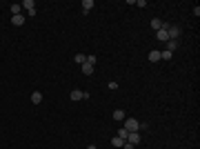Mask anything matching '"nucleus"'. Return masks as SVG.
<instances>
[{
    "mask_svg": "<svg viewBox=\"0 0 200 149\" xmlns=\"http://www.w3.org/2000/svg\"><path fill=\"white\" fill-rule=\"evenodd\" d=\"M167 34H169V40H178L182 29H180V24H169L167 27Z\"/></svg>",
    "mask_w": 200,
    "mask_h": 149,
    "instance_id": "nucleus-1",
    "label": "nucleus"
},
{
    "mask_svg": "<svg viewBox=\"0 0 200 149\" xmlns=\"http://www.w3.org/2000/svg\"><path fill=\"white\" fill-rule=\"evenodd\" d=\"M124 129L127 131H140V122L136 118H124Z\"/></svg>",
    "mask_w": 200,
    "mask_h": 149,
    "instance_id": "nucleus-2",
    "label": "nucleus"
},
{
    "mask_svg": "<svg viewBox=\"0 0 200 149\" xmlns=\"http://www.w3.org/2000/svg\"><path fill=\"white\" fill-rule=\"evenodd\" d=\"M167 27H169V22H162V27L156 31V38L160 40V42H167L169 40V34H167Z\"/></svg>",
    "mask_w": 200,
    "mask_h": 149,
    "instance_id": "nucleus-3",
    "label": "nucleus"
},
{
    "mask_svg": "<svg viewBox=\"0 0 200 149\" xmlns=\"http://www.w3.org/2000/svg\"><path fill=\"white\" fill-rule=\"evenodd\" d=\"M127 142L138 145V142H140V134H138V131H129V134H127Z\"/></svg>",
    "mask_w": 200,
    "mask_h": 149,
    "instance_id": "nucleus-4",
    "label": "nucleus"
},
{
    "mask_svg": "<svg viewBox=\"0 0 200 149\" xmlns=\"http://www.w3.org/2000/svg\"><path fill=\"white\" fill-rule=\"evenodd\" d=\"M71 100H85V91H80V89H71Z\"/></svg>",
    "mask_w": 200,
    "mask_h": 149,
    "instance_id": "nucleus-5",
    "label": "nucleus"
},
{
    "mask_svg": "<svg viewBox=\"0 0 200 149\" xmlns=\"http://www.w3.org/2000/svg\"><path fill=\"white\" fill-rule=\"evenodd\" d=\"M11 24H16V27H22V24H24V13L11 16Z\"/></svg>",
    "mask_w": 200,
    "mask_h": 149,
    "instance_id": "nucleus-6",
    "label": "nucleus"
},
{
    "mask_svg": "<svg viewBox=\"0 0 200 149\" xmlns=\"http://www.w3.org/2000/svg\"><path fill=\"white\" fill-rule=\"evenodd\" d=\"M93 9V0H82V13H89Z\"/></svg>",
    "mask_w": 200,
    "mask_h": 149,
    "instance_id": "nucleus-7",
    "label": "nucleus"
},
{
    "mask_svg": "<svg viewBox=\"0 0 200 149\" xmlns=\"http://www.w3.org/2000/svg\"><path fill=\"white\" fill-rule=\"evenodd\" d=\"M176 49H178V40H167V49H165V51H176Z\"/></svg>",
    "mask_w": 200,
    "mask_h": 149,
    "instance_id": "nucleus-8",
    "label": "nucleus"
},
{
    "mask_svg": "<svg viewBox=\"0 0 200 149\" xmlns=\"http://www.w3.org/2000/svg\"><path fill=\"white\" fill-rule=\"evenodd\" d=\"M31 103H34V105H40V103H42V93H40V91H34V93H31Z\"/></svg>",
    "mask_w": 200,
    "mask_h": 149,
    "instance_id": "nucleus-9",
    "label": "nucleus"
},
{
    "mask_svg": "<svg viewBox=\"0 0 200 149\" xmlns=\"http://www.w3.org/2000/svg\"><path fill=\"white\" fill-rule=\"evenodd\" d=\"M149 60H151V62H158V60H160V51H158V49L149 51Z\"/></svg>",
    "mask_w": 200,
    "mask_h": 149,
    "instance_id": "nucleus-10",
    "label": "nucleus"
},
{
    "mask_svg": "<svg viewBox=\"0 0 200 149\" xmlns=\"http://www.w3.org/2000/svg\"><path fill=\"white\" fill-rule=\"evenodd\" d=\"M73 62L85 65V62H87V56H85V54H76V56H73Z\"/></svg>",
    "mask_w": 200,
    "mask_h": 149,
    "instance_id": "nucleus-11",
    "label": "nucleus"
},
{
    "mask_svg": "<svg viewBox=\"0 0 200 149\" xmlns=\"http://www.w3.org/2000/svg\"><path fill=\"white\" fill-rule=\"evenodd\" d=\"M82 73H85V76H91V73H93V65L85 62V65H82Z\"/></svg>",
    "mask_w": 200,
    "mask_h": 149,
    "instance_id": "nucleus-12",
    "label": "nucleus"
},
{
    "mask_svg": "<svg viewBox=\"0 0 200 149\" xmlns=\"http://www.w3.org/2000/svg\"><path fill=\"white\" fill-rule=\"evenodd\" d=\"M113 120H118V122L124 120V111H122V109H116V111H113Z\"/></svg>",
    "mask_w": 200,
    "mask_h": 149,
    "instance_id": "nucleus-13",
    "label": "nucleus"
},
{
    "mask_svg": "<svg viewBox=\"0 0 200 149\" xmlns=\"http://www.w3.org/2000/svg\"><path fill=\"white\" fill-rule=\"evenodd\" d=\"M111 145H113V147H120V149H122L124 140H122V138H118V136H113V138H111Z\"/></svg>",
    "mask_w": 200,
    "mask_h": 149,
    "instance_id": "nucleus-14",
    "label": "nucleus"
},
{
    "mask_svg": "<svg viewBox=\"0 0 200 149\" xmlns=\"http://www.w3.org/2000/svg\"><path fill=\"white\" fill-rule=\"evenodd\" d=\"M22 9H27V11L36 9V7H34V0H24V3H22Z\"/></svg>",
    "mask_w": 200,
    "mask_h": 149,
    "instance_id": "nucleus-15",
    "label": "nucleus"
},
{
    "mask_svg": "<svg viewBox=\"0 0 200 149\" xmlns=\"http://www.w3.org/2000/svg\"><path fill=\"white\" fill-rule=\"evenodd\" d=\"M9 9H11V13H13V16H18V13H22V5H11Z\"/></svg>",
    "mask_w": 200,
    "mask_h": 149,
    "instance_id": "nucleus-16",
    "label": "nucleus"
},
{
    "mask_svg": "<svg viewBox=\"0 0 200 149\" xmlns=\"http://www.w3.org/2000/svg\"><path fill=\"white\" fill-rule=\"evenodd\" d=\"M160 27H162V22H160L158 18H154V20H151V29H154V31H158Z\"/></svg>",
    "mask_w": 200,
    "mask_h": 149,
    "instance_id": "nucleus-17",
    "label": "nucleus"
},
{
    "mask_svg": "<svg viewBox=\"0 0 200 149\" xmlns=\"http://www.w3.org/2000/svg\"><path fill=\"white\" fill-rule=\"evenodd\" d=\"M127 134H129V131L122 127V129H118V134H116V136H118V138H122V140H127Z\"/></svg>",
    "mask_w": 200,
    "mask_h": 149,
    "instance_id": "nucleus-18",
    "label": "nucleus"
},
{
    "mask_svg": "<svg viewBox=\"0 0 200 149\" xmlns=\"http://www.w3.org/2000/svg\"><path fill=\"white\" fill-rule=\"evenodd\" d=\"M171 56H173L171 51H162V54H160V60H171Z\"/></svg>",
    "mask_w": 200,
    "mask_h": 149,
    "instance_id": "nucleus-19",
    "label": "nucleus"
},
{
    "mask_svg": "<svg viewBox=\"0 0 200 149\" xmlns=\"http://www.w3.org/2000/svg\"><path fill=\"white\" fill-rule=\"evenodd\" d=\"M87 62H89V65H96L98 58H96V56H87Z\"/></svg>",
    "mask_w": 200,
    "mask_h": 149,
    "instance_id": "nucleus-20",
    "label": "nucleus"
},
{
    "mask_svg": "<svg viewBox=\"0 0 200 149\" xmlns=\"http://www.w3.org/2000/svg\"><path fill=\"white\" fill-rule=\"evenodd\" d=\"M122 149H136V145H131V142H127V140H124V145H122Z\"/></svg>",
    "mask_w": 200,
    "mask_h": 149,
    "instance_id": "nucleus-21",
    "label": "nucleus"
},
{
    "mask_svg": "<svg viewBox=\"0 0 200 149\" xmlns=\"http://www.w3.org/2000/svg\"><path fill=\"white\" fill-rule=\"evenodd\" d=\"M87 149H98V147H96V145H89V147H87Z\"/></svg>",
    "mask_w": 200,
    "mask_h": 149,
    "instance_id": "nucleus-22",
    "label": "nucleus"
}]
</instances>
